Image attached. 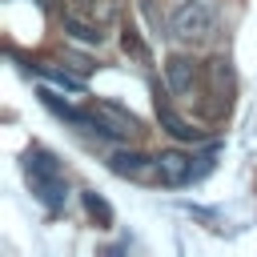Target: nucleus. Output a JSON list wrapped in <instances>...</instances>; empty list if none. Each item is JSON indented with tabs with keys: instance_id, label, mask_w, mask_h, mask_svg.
<instances>
[{
	"instance_id": "1",
	"label": "nucleus",
	"mask_w": 257,
	"mask_h": 257,
	"mask_svg": "<svg viewBox=\"0 0 257 257\" xmlns=\"http://www.w3.org/2000/svg\"><path fill=\"white\" fill-rule=\"evenodd\" d=\"M213 28H217V8L209 0H185L169 16V32L185 44H197V40L213 36Z\"/></svg>"
},
{
	"instance_id": "2",
	"label": "nucleus",
	"mask_w": 257,
	"mask_h": 257,
	"mask_svg": "<svg viewBox=\"0 0 257 257\" xmlns=\"http://www.w3.org/2000/svg\"><path fill=\"white\" fill-rule=\"evenodd\" d=\"M197 80H201V64H197L193 56L177 52V56L165 60V84H169V92H177V96H193Z\"/></svg>"
},
{
	"instance_id": "3",
	"label": "nucleus",
	"mask_w": 257,
	"mask_h": 257,
	"mask_svg": "<svg viewBox=\"0 0 257 257\" xmlns=\"http://www.w3.org/2000/svg\"><path fill=\"white\" fill-rule=\"evenodd\" d=\"M193 177H197V169H193V157H189V153H181V149L157 153V181H161V185L177 189V185H189Z\"/></svg>"
},
{
	"instance_id": "4",
	"label": "nucleus",
	"mask_w": 257,
	"mask_h": 257,
	"mask_svg": "<svg viewBox=\"0 0 257 257\" xmlns=\"http://www.w3.org/2000/svg\"><path fill=\"white\" fill-rule=\"evenodd\" d=\"M108 169L120 173V177H133V181H157V157H145L137 149H120L108 157Z\"/></svg>"
},
{
	"instance_id": "5",
	"label": "nucleus",
	"mask_w": 257,
	"mask_h": 257,
	"mask_svg": "<svg viewBox=\"0 0 257 257\" xmlns=\"http://www.w3.org/2000/svg\"><path fill=\"white\" fill-rule=\"evenodd\" d=\"M205 72H209V96L217 100V108H225L229 104V92H233V68H229V60L225 56H213L205 64Z\"/></svg>"
},
{
	"instance_id": "6",
	"label": "nucleus",
	"mask_w": 257,
	"mask_h": 257,
	"mask_svg": "<svg viewBox=\"0 0 257 257\" xmlns=\"http://www.w3.org/2000/svg\"><path fill=\"white\" fill-rule=\"evenodd\" d=\"M96 112L104 116V124H108L116 137H137V133H141V120H137L128 108L112 104V100H96Z\"/></svg>"
},
{
	"instance_id": "7",
	"label": "nucleus",
	"mask_w": 257,
	"mask_h": 257,
	"mask_svg": "<svg viewBox=\"0 0 257 257\" xmlns=\"http://www.w3.org/2000/svg\"><path fill=\"white\" fill-rule=\"evenodd\" d=\"M60 28H64V36H72V40H80V44H100V40H104L100 24H88V20L76 16V12H60Z\"/></svg>"
},
{
	"instance_id": "8",
	"label": "nucleus",
	"mask_w": 257,
	"mask_h": 257,
	"mask_svg": "<svg viewBox=\"0 0 257 257\" xmlns=\"http://www.w3.org/2000/svg\"><path fill=\"white\" fill-rule=\"evenodd\" d=\"M157 120H161V128H165L173 141H197V137H201L185 116H177V112H173L169 104H161V100H157Z\"/></svg>"
},
{
	"instance_id": "9",
	"label": "nucleus",
	"mask_w": 257,
	"mask_h": 257,
	"mask_svg": "<svg viewBox=\"0 0 257 257\" xmlns=\"http://www.w3.org/2000/svg\"><path fill=\"white\" fill-rule=\"evenodd\" d=\"M32 185H36L40 201H44V205H52V209H60V205H64V197H68V185H64V177H60V173H52V177H32Z\"/></svg>"
},
{
	"instance_id": "10",
	"label": "nucleus",
	"mask_w": 257,
	"mask_h": 257,
	"mask_svg": "<svg viewBox=\"0 0 257 257\" xmlns=\"http://www.w3.org/2000/svg\"><path fill=\"white\" fill-rule=\"evenodd\" d=\"M40 72L52 80V84H60V88H68V92H76V96H84V80L80 76H68L64 68H52V64H40Z\"/></svg>"
},
{
	"instance_id": "11",
	"label": "nucleus",
	"mask_w": 257,
	"mask_h": 257,
	"mask_svg": "<svg viewBox=\"0 0 257 257\" xmlns=\"http://www.w3.org/2000/svg\"><path fill=\"white\" fill-rule=\"evenodd\" d=\"M84 209H88V213H92V217H100V221H104V225H108V221H112V209H108V205H104V201H100V197H96V193H92V189H84Z\"/></svg>"
},
{
	"instance_id": "12",
	"label": "nucleus",
	"mask_w": 257,
	"mask_h": 257,
	"mask_svg": "<svg viewBox=\"0 0 257 257\" xmlns=\"http://www.w3.org/2000/svg\"><path fill=\"white\" fill-rule=\"evenodd\" d=\"M120 44H124V52H137V56H145V44L137 40V28H128V24H124V36H120Z\"/></svg>"
}]
</instances>
